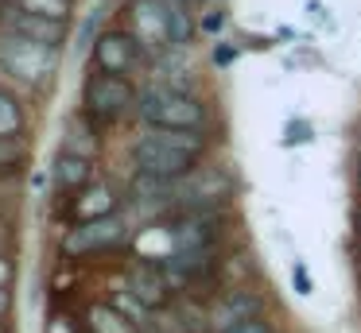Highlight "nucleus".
<instances>
[{
    "instance_id": "obj_1",
    "label": "nucleus",
    "mask_w": 361,
    "mask_h": 333,
    "mask_svg": "<svg viewBox=\"0 0 361 333\" xmlns=\"http://www.w3.org/2000/svg\"><path fill=\"white\" fill-rule=\"evenodd\" d=\"M206 151V136L202 132H144L140 139L133 144V167L136 175H152V178H175L190 175L198 167Z\"/></svg>"
},
{
    "instance_id": "obj_2",
    "label": "nucleus",
    "mask_w": 361,
    "mask_h": 333,
    "mask_svg": "<svg viewBox=\"0 0 361 333\" xmlns=\"http://www.w3.org/2000/svg\"><path fill=\"white\" fill-rule=\"evenodd\" d=\"M136 113L152 132H202L206 128V105L202 97L171 85H144L136 97Z\"/></svg>"
},
{
    "instance_id": "obj_3",
    "label": "nucleus",
    "mask_w": 361,
    "mask_h": 333,
    "mask_svg": "<svg viewBox=\"0 0 361 333\" xmlns=\"http://www.w3.org/2000/svg\"><path fill=\"white\" fill-rule=\"evenodd\" d=\"M0 70L27 89H47L59 74V51L16 35H0Z\"/></svg>"
},
{
    "instance_id": "obj_4",
    "label": "nucleus",
    "mask_w": 361,
    "mask_h": 333,
    "mask_svg": "<svg viewBox=\"0 0 361 333\" xmlns=\"http://www.w3.org/2000/svg\"><path fill=\"white\" fill-rule=\"evenodd\" d=\"M136 85L128 77H117V74H86L82 82V108H86L90 120H121V116L136 113Z\"/></svg>"
},
{
    "instance_id": "obj_5",
    "label": "nucleus",
    "mask_w": 361,
    "mask_h": 333,
    "mask_svg": "<svg viewBox=\"0 0 361 333\" xmlns=\"http://www.w3.org/2000/svg\"><path fill=\"white\" fill-rule=\"evenodd\" d=\"M229 198H233V182L214 167H195L190 175L175 178V206H179L183 213H187V209L218 213V206Z\"/></svg>"
},
{
    "instance_id": "obj_6",
    "label": "nucleus",
    "mask_w": 361,
    "mask_h": 333,
    "mask_svg": "<svg viewBox=\"0 0 361 333\" xmlns=\"http://www.w3.org/2000/svg\"><path fill=\"white\" fill-rule=\"evenodd\" d=\"M144 46L128 35L125 27H113V31H102L94 39V70L102 74H117V77H128L136 66H144Z\"/></svg>"
},
{
    "instance_id": "obj_7",
    "label": "nucleus",
    "mask_w": 361,
    "mask_h": 333,
    "mask_svg": "<svg viewBox=\"0 0 361 333\" xmlns=\"http://www.w3.org/2000/svg\"><path fill=\"white\" fill-rule=\"evenodd\" d=\"M128 237V225L125 217H97V221H82L74 225L71 232L63 237V252L71 256V260H78V256H90V252H109V248H117L121 240Z\"/></svg>"
},
{
    "instance_id": "obj_8",
    "label": "nucleus",
    "mask_w": 361,
    "mask_h": 333,
    "mask_svg": "<svg viewBox=\"0 0 361 333\" xmlns=\"http://www.w3.org/2000/svg\"><path fill=\"white\" fill-rule=\"evenodd\" d=\"M0 35H16V39H27V43H39V46H51V51H63L66 43V23H55V20H43V15H32L24 8L8 4L0 8Z\"/></svg>"
},
{
    "instance_id": "obj_9",
    "label": "nucleus",
    "mask_w": 361,
    "mask_h": 333,
    "mask_svg": "<svg viewBox=\"0 0 361 333\" xmlns=\"http://www.w3.org/2000/svg\"><path fill=\"white\" fill-rule=\"evenodd\" d=\"M128 35L144 46V54H167L171 35H167V4L159 0H133L128 4Z\"/></svg>"
},
{
    "instance_id": "obj_10",
    "label": "nucleus",
    "mask_w": 361,
    "mask_h": 333,
    "mask_svg": "<svg viewBox=\"0 0 361 333\" xmlns=\"http://www.w3.org/2000/svg\"><path fill=\"white\" fill-rule=\"evenodd\" d=\"M206 314H210V333H226V329H233L237 322H249V318L264 314V299H260L252 287H233V291L221 294Z\"/></svg>"
},
{
    "instance_id": "obj_11",
    "label": "nucleus",
    "mask_w": 361,
    "mask_h": 333,
    "mask_svg": "<svg viewBox=\"0 0 361 333\" xmlns=\"http://www.w3.org/2000/svg\"><path fill=\"white\" fill-rule=\"evenodd\" d=\"M128 294H133L144 310H152V314L171 302V287H167V279H164V271H159L156 260L133 263V268H128Z\"/></svg>"
},
{
    "instance_id": "obj_12",
    "label": "nucleus",
    "mask_w": 361,
    "mask_h": 333,
    "mask_svg": "<svg viewBox=\"0 0 361 333\" xmlns=\"http://www.w3.org/2000/svg\"><path fill=\"white\" fill-rule=\"evenodd\" d=\"M51 182H55L59 194H82L94 182V163L78 159V155H71V151H59L55 167H51Z\"/></svg>"
},
{
    "instance_id": "obj_13",
    "label": "nucleus",
    "mask_w": 361,
    "mask_h": 333,
    "mask_svg": "<svg viewBox=\"0 0 361 333\" xmlns=\"http://www.w3.org/2000/svg\"><path fill=\"white\" fill-rule=\"evenodd\" d=\"M71 209H74V217H78V225L82 221H97V217H113L117 213V194H113L105 182H94L82 194H74Z\"/></svg>"
},
{
    "instance_id": "obj_14",
    "label": "nucleus",
    "mask_w": 361,
    "mask_h": 333,
    "mask_svg": "<svg viewBox=\"0 0 361 333\" xmlns=\"http://www.w3.org/2000/svg\"><path fill=\"white\" fill-rule=\"evenodd\" d=\"M59 151H71V155H78V159L94 163V155H97V132H94V124H90L86 116H71V120H66V128H63V147H59Z\"/></svg>"
},
{
    "instance_id": "obj_15",
    "label": "nucleus",
    "mask_w": 361,
    "mask_h": 333,
    "mask_svg": "<svg viewBox=\"0 0 361 333\" xmlns=\"http://www.w3.org/2000/svg\"><path fill=\"white\" fill-rule=\"evenodd\" d=\"M24 105L16 101V93L0 89V144H16L20 136H24Z\"/></svg>"
},
{
    "instance_id": "obj_16",
    "label": "nucleus",
    "mask_w": 361,
    "mask_h": 333,
    "mask_svg": "<svg viewBox=\"0 0 361 333\" xmlns=\"http://www.w3.org/2000/svg\"><path fill=\"white\" fill-rule=\"evenodd\" d=\"M86 322H90V333H144L136 322H128L125 314H117V310H113V306H105V302L90 306Z\"/></svg>"
},
{
    "instance_id": "obj_17",
    "label": "nucleus",
    "mask_w": 361,
    "mask_h": 333,
    "mask_svg": "<svg viewBox=\"0 0 361 333\" xmlns=\"http://www.w3.org/2000/svg\"><path fill=\"white\" fill-rule=\"evenodd\" d=\"M198 23L190 20V12L183 4H167V35H171V51H183V46H190V39H195Z\"/></svg>"
},
{
    "instance_id": "obj_18",
    "label": "nucleus",
    "mask_w": 361,
    "mask_h": 333,
    "mask_svg": "<svg viewBox=\"0 0 361 333\" xmlns=\"http://www.w3.org/2000/svg\"><path fill=\"white\" fill-rule=\"evenodd\" d=\"M12 4L24 8V12H32V15H43V20L66 23V15H71L74 0H12Z\"/></svg>"
},
{
    "instance_id": "obj_19",
    "label": "nucleus",
    "mask_w": 361,
    "mask_h": 333,
    "mask_svg": "<svg viewBox=\"0 0 361 333\" xmlns=\"http://www.w3.org/2000/svg\"><path fill=\"white\" fill-rule=\"evenodd\" d=\"M291 287H295L299 294H311V291H314V279H311V271H307L303 260L291 263Z\"/></svg>"
},
{
    "instance_id": "obj_20",
    "label": "nucleus",
    "mask_w": 361,
    "mask_h": 333,
    "mask_svg": "<svg viewBox=\"0 0 361 333\" xmlns=\"http://www.w3.org/2000/svg\"><path fill=\"white\" fill-rule=\"evenodd\" d=\"M226 333H276V325L268 322V314H260V318H249V322H237Z\"/></svg>"
},
{
    "instance_id": "obj_21",
    "label": "nucleus",
    "mask_w": 361,
    "mask_h": 333,
    "mask_svg": "<svg viewBox=\"0 0 361 333\" xmlns=\"http://www.w3.org/2000/svg\"><path fill=\"white\" fill-rule=\"evenodd\" d=\"M307 139H311V124H307V120H291L283 144H307Z\"/></svg>"
},
{
    "instance_id": "obj_22",
    "label": "nucleus",
    "mask_w": 361,
    "mask_h": 333,
    "mask_svg": "<svg viewBox=\"0 0 361 333\" xmlns=\"http://www.w3.org/2000/svg\"><path fill=\"white\" fill-rule=\"evenodd\" d=\"M12 275H16V263L0 252V287H12Z\"/></svg>"
},
{
    "instance_id": "obj_23",
    "label": "nucleus",
    "mask_w": 361,
    "mask_h": 333,
    "mask_svg": "<svg viewBox=\"0 0 361 333\" xmlns=\"http://www.w3.org/2000/svg\"><path fill=\"white\" fill-rule=\"evenodd\" d=\"M237 58V46H214V62H218V66H226V62H233Z\"/></svg>"
},
{
    "instance_id": "obj_24",
    "label": "nucleus",
    "mask_w": 361,
    "mask_h": 333,
    "mask_svg": "<svg viewBox=\"0 0 361 333\" xmlns=\"http://www.w3.org/2000/svg\"><path fill=\"white\" fill-rule=\"evenodd\" d=\"M12 314V287H0V322Z\"/></svg>"
},
{
    "instance_id": "obj_25",
    "label": "nucleus",
    "mask_w": 361,
    "mask_h": 333,
    "mask_svg": "<svg viewBox=\"0 0 361 333\" xmlns=\"http://www.w3.org/2000/svg\"><path fill=\"white\" fill-rule=\"evenodd\" d=\"M16 159H20L16 144H0V167H4V163H16Z\"/></svg>"
},
{
    "instance_id": "obj_26",
    "label": "nucleus",
    "mask_w": 361,
    "mask_h": 333,
    "mask_svg": "<svg viewBox=\"0 0 361 333\" xmlns=\"http://www.w3.org/2000/svg\"><path fill=\"white\" fill-rule=\"evenodd\" d=\"M221 23H226V12H214V15H206V20H202V31H218Z\"/></svg>"
},
{
    "instance_id": "obj_27",
    "label": "nucleus",
    "mask_w": 361,
    "mask_h": 333,
    "mask_svg": "<svg viewBox=\"0 0 361 333\" xmlns=\"http://www.w3.org/2000/svg\"><path fill=\"white\" fill-rule=\"evenodd\" d=\"M47 333H74V329H71V325L63 322V318H55V322L47 325Z\"/></svg>"
},
{
    "instance_id": "obj_28",
    "label": "nucleus",
    "mask_w": 361,
    "mask_h": 333,
    "mask_svg": "<svg viewBox=\"0 0 361 333\" xmlns=\"http://www.w3.org/2000/svg\"><path fill=\"white\" fill-rule=\"evenodd\" d=\"M159 4H187V0H159Z\"/></svg>"
},
{
    "instance_id": "obj_29",
    "label": "nucleus",
    "mask_w": 361,
    "mask_h": 333,
    "mask_svg": "<svg viewBox=\"0 0 361 333\" xmlns=\"http://www.w3.org/2000/svg\"><path fill=\"white\" fill-rule=\"evenodd\" d=\"M357 186H361V163H357Z\"/></svg>"
},
{
    "instance_id": "obj_30",
    "label": "nucleus",
    "mask_w": 361,
    "mask_h": 333,
    "mask_svg": "<svg viewBox=\"0 0 361 333\" xmlns=\"http://www.w3.org/2000/svg\"><path fill=\"white\" fill-rule=\"evenodd\" d=\"M357 232H361V213H357Z\"/></svg>"
},
{
    "instance_id": "obj_31",
    "label": "nucleus",
    "mask_w": 361,
    "mask_h": 333,
    "mask_svg": "<svg viewBox=\"0 0 361 333\" xmlns=\"http://www.w3.org/2000/svg\"><path fill=\"white\" fill-rule=\"evenodd\" d=\"M4 4H8V0H0V8H4Z\"/></svg>"
},
{
    "instance_id": "obj_32",
    "label": "nucleus",
    "mask_w": 361,
    "mask_h": 333,
    "mask_svg": "<svg viewBox=\"0 0 361 333\" xmlns=\"http://www.w3.org/2000/svg\"><path fill=\"white\" fill-rule=\"evenodd\" d=\"M0 333H8V329H4V325H0Z\"/></svg>"
}]
</instances>
